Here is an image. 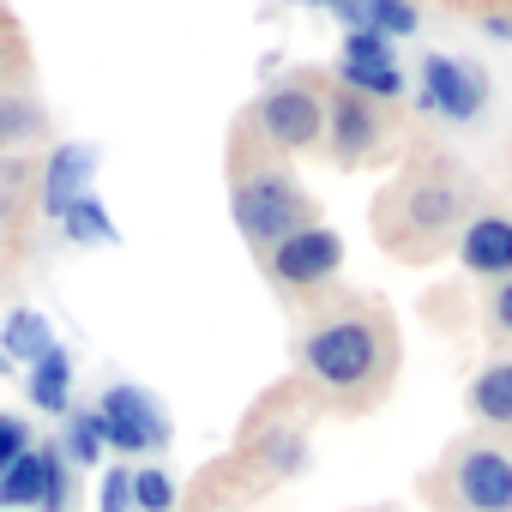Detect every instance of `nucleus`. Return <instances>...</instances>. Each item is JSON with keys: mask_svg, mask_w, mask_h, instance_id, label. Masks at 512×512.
<instances>
[{"mask_svg": "<svg viewBox=\"0 0 512 512\" xmlns=\"http://www.w3.org/2000/svg\"><path fill=\"white\" fill-rule=\"evenodd\" d=\"M380 241L398 260L422 266L434 253H446L458 241V229L470 223V175L452 169L446 157H416L374 205Z\"/></svg>", "mask_w": 512, "mask_h": 512, "instance_id": "nucleus-1", "label": "nucleus"}, {"mask_svg": "<svg viewBox=\"0 0 512 512\" xmlns=\"http://www.w3.org/2000/svg\"><path fill=\"white\" fill-rule=\"evenodd\" d=\"M302 362L308 374L338 392V398H380L392 386V362H398V344H392V320L368 302H344L338 314H326L308 344H302Z\"/></svg>", "mask_w": 512, "mask_h": 512, "instance_id": "nucleus-2", "label": "nucleus"}, {"mask_svg": "<svg viewBox=\"0 0 512 512\" xmlns=\"http://www.w3.org/2000/svg\"><path fill=\"white\" fill-rule=\"evenodd\" d=\"M235 223L247 241H260L272 253L278 241H290L296 229L314 223V205L290 175H247V181H235Z\"/></svg>", "mask_w": 512, "mask_h": 512, "instance_id": "nucleus-3", "label": "nucleus"}, {"mask_svg": "<svg viewBox=\"0 0 512 512\" xmlns=\"http://www.w3.org/2000/svg\"><path fill=\"white\" fill-rule=\"evenodd\" d=\"M446 488L458 512H512V452L494 440H470L446 464Z\"/></svg>", "mask_w": 512, "mask_h": 512, "instance_id": "nucleus-4", "label": "nucleus"}, {"mask_svg": "<svg viewBox=\"0 0 512 512\" xmlns=\"http://www.w3.org/2000/svg\"><path fill=\"white\" fill-rule=\"evenodd\" d=\"M260 133L278 145V151H308L314 139H320V127H326V109H320V97H314V85H278V91H266V103H260Z\"/></svg>", "mask_w": 512, "mask_h": 512, "instance_id": "nucleus-5", "label": "nucleus"}, {"mask_svg": "<svg viewBox=\"0 0 512 512\" xmlns=\"http://www.w3.org/2000/svg\"><path fill=\"white\" fill-rule=\"evenodd\" d=\"M326 127H332V151H338L344 163H368V157H380L386 139H392V115H386V103L356 97V91H338V97H332Z\"/></svg>", "mask_w": 512, "mask_h": 512, "instance_id": "nucleus-6", "label": "nucleus"}, {"mask_svg": "<svg viewBox=\"0 0 512 512\" xmlns=\"http://www.w3.org/2000/svg\"><path fill=\"white\" fill-rule=\"evenodd\" d=\"M338 260H344V241L332 229L308 223V229H296L290 241L272 247V278L290 284V290H314V284H326L338 272Z\"/></svg>", "mask_w": 512, "mask_h": 512, "instance_id": "nucleus-7", "label": "nucleus"}, {"mask_svg": "<svg viewBox=\"0 0 512 512\" xmlns=\"http://www.w3.org/2000/svg\"><path fill=\"white\" fill-rule=\"evenodd\" d=\"M422 103L446 121H476L488 109V79L452 55H428L422 61Z\"/></svg>", "mask_w": 512, "mask_h": 512, "instance_id": "nucleus-8", "label": "nucleus"}, {"mask_svg": "<svg viewBox=\"0 0 512 512\" xmlns=\"http://www.w3.org/2000/svg\"><path fill=\"white\" fill-rule=\"evenodd\" d=\"M97 422H103V440L121 446V452H151V446L169 440V422L157 416V404H151L139 386H115V392L103 398Z\"/></svg>", "mask_w": 512, "mask_h": 512, "instance_id": "nucleus-9", "label": "nucleus"}, {"mask_svg": "<svg viewBox=\"0 0 512 512\" xmlns=\"http://www.w3.org/2000/svg\"><path fill=\"white\" fill-rule=\"evenodd\" d=\"M458 253L476 278H512V217H470L458 229Z\"/></svg>", "mask_w": 512, "mask_h": 512, "instance_id": "nucleus-10", "label": "nucleus"}, {"mask_svg": "<svg viewBox=\"0 0 512 512\" xmlns=\"http://www.w3.org/2000/svg\"><path fill=\"white\" fill-rule=\"evenodd\" d=\"M91 169H97V151L91 145H61L55 157H49V181H43V205L61 217L73 199H85V181H91Z\"/></svg>", "mask_w": 512, "mask_h": 512, "instance_id": "nucleus-11", "label": "nucleus"}, {"mask_svg": "<svg viewBox=\"0 0 512 512\" xmlns=\"http://www.w3.org/2000/svg\"><path fill=\"white\" fill-rule=\"evenodd\" d=\"M470 416H476L482 428L512 434V356L488 362V368L470 380Z\"/></svg>", "mask_w": 512, "mask_h": 512, "instance_id": "nucleus-12", "label": "nucleus"}, {"mask_svg": "<svg viewBox=\"0 0 512 512\" xmlns=\"http://www.w3.org/2000/svg\"><path fill=\"white\" fill-rule=\"evenodd\" d=\"M49 464H55V452H19L7 470H0V506H43Z\"/></svg>", "mask_w": 512, "mask_h": 512, "instance_id": "nucleus-13", "label": "nucleus"}, {"mask_svg": "<svg viewBox=\"0 0 512 512\" xmlns=\"http://www.w3.org/2000/svg\"><path fill=\"white\" fill-rule=\"evenodd\" d=\"M67 380H73V362H67V350H49L43 362H31V398H37V410H49V416H67Z\"/></svg>", "mask_w": 512, "mask_h": 512, "instance_id": "nucleus-14", "label": "nucleus"}, {"mask_svg": "<svg viewBox=\"0 0 512 512\" xmlns=\"http://www.w3.org/2000/svg\"><path fill=\"white\" fill-rule=\"evenodd\" d=\"M338 79H344V91L374 97V103H392V97L404 91V79H398V67H392V61H344V67H338Z\"/></svg>", "mask_w": 512, "mask_h": 512, "instance_id": "nucleus-15", "label": "nucleus"}, {"mask_svg": "<svg viewBox=\"0 0 512 512\" xmlns=\"http://www.w3.org/2000/svg\"><path fill=\"white\" fill-rule=\"evenodd\" d=\"M55 344H49V326H43V314H13L7 320V356H19V362H43Z\"/></svg>", "mask_w": 512, "mask_h": 512, "instance_id": "nucleus-16", "label": "nucleus"}, {"mask_svg": "<svg viewBox=\"0 0 512 512\" xmlns=\"http://www.w3.org/2000/svg\"><path fill=\"white\" fill-rule=\"evenodd\" d=\"M61 217H67V235H73V241H91V247L115 241V223L103 217V205H97L91 193H85V199H73V205H67Z\"/></svg>", "mask_w": 512, "mask_h": 512, "instance_id": "nucleus-17", "label": "nucleus"}, {"mask_svg": "<svg viewBox=\"0 0 512 512\" xmlns=\"http://www.w3.org/2000/svg\"><path fill=\"white\" fill-rule=\"evenodd\" d=\"M133 500H139V512H169L175 506V482L163 470H139L133 476Z\"/></svg>", "mask_w": 512, "mask_h": 512, "instance_id": "nucleus-18", "label": "nucleus"}, {"mask_svg": "<svg viewBox=\"0 0 512 512\" xmlns=\"http://www.w3.org/2000/svg\"><path fill=\"white\" fill-rule=\"evenodd\" d=\"M362 13H368V31H380V37H386V31H392V37H404V31L416 25V13L404 7V0H368Z\"/></svg>", "mask_w": 512, "mask_h": 512, "instance_id": "nucleus-19", "label": "nucleus"}, {"mask_svg": "<svg viewBox=\"0 0 512 512\" xmlns=\"http://www.w3.org/2000/svg\"><path fill=\"white\" fill-rule=\"evenodd\" d=\"M43 121H37V109L25 103V97H7V103H0V145H7V139H25V133H37Z\"/></svg>", "mask_w": 512, "mask_h": 512, "instance_id": "nucleus-20", "label": "nucleus"}, {"mask_svg": "<svg viewBox=\"0 0 512 512\" xmlns=\"http://www.w3.org/2000/svg\"><path fill=\"white\" fill-rule=\"evenodd\" d=\"M67 446H73V458H79V464H97V452H103V422H97V410H91V416H73Z\"/></svg>", "mask_w": 512, "mask_h": 512, "instance_id": "nucleus-21", "label": "nucleus"}, {"mask_svg": "<svg viewBox=\"0 0 512 512\" xmlns=\"http://www.w3.org/2000/svg\"><path fill=\"white\" fill-rule=\"evenodd\" d=\"M488 326L500 344H512V278H500V290H488Z\"/></svg>", "mask_w": 512, "mask_h": 512, "instance_id": "nucleus-22", "label": "nucleus"}, {"mask_svg": "<svg viewBox=\"0 0 512 512\" xmlns=\"http://www.w3.org/2000/svg\"><path fill=\"white\" fill-rule=\"evenodd\" d=\"M344 61H392V43H386L380 31H350Z\"/></svg>", "mask_w": 512, "mask_h": 512, "instance_id": "nucleus-23", "label": "nucleus"}, {"mask_svg": "<svg viewBox=\"0 0 512 512\" xmlns=\"http://www.w3.org/2000/svg\"><path fill=\"white\" fill-rule=\"evenodd\" d=\"M127 506H133V476L127 470L103 476V512H127Z\"/></svg>", "mask_w": 512, "mask_h": 512, "instance_id": "nucleus-24", "label": "nucleus"}, {"mask_svg": "<svg viewBox=\"0 0 512 512\" xmlns=\"http://www.w3.org/2000/svg\"><path fill=\"white\" fill-rule=\"evenodd\" d=\"M25 452V428L19 422H7V416H0V470H7L13 458Z\"/></svg>", "mask_w": 512, "mask_h": 512, "instance_id": "nucleus-25", "label": "nucleus"}]
</instances>
